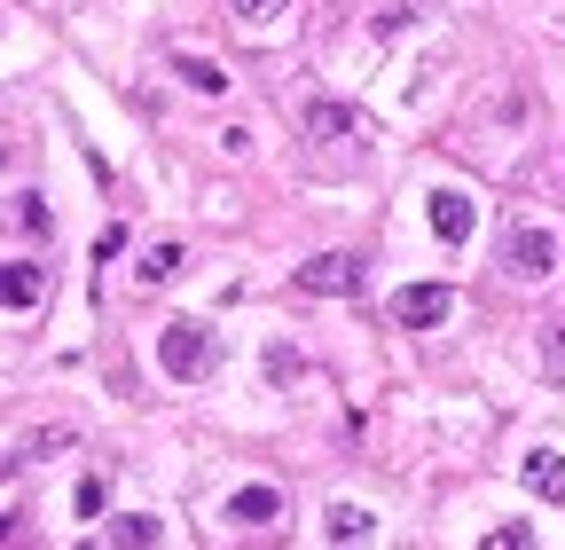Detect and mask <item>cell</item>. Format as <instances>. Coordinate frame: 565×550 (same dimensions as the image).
Segmentation results:
<instances>
[{
    "label": "cell",
    "mask_w": 565,
    "mask_h": 550,
    "mask_svg": "<svg viewBox=\"0 0 565 550\" xmlns=\"http://www.w3.org/2000/svg\"><path fill=\"white\" fill-rule=\"evenodd\" d=\"M282 9H291V0H236L244 24H267V17H282Z\"/></svg>",
    "instance_id": "ac0fdd59"
},
{
    "label": "cell",
    "mask_w": 565,
    "mask_h": 550,
    "mask_svg": "<svg viewBox=\"0 0 565 550\" xmlns=\"http://www.w3.org/2000/svg\"><path fill=\"white\" fill-rule=\"evenodd\" d=\"M487 542H494V550H526V542H534V527H526V519H511V527H494Z\"/></svg>",
    "instance_id": "e0dca14e"
},
{
    "label": "cell",
    "mask_w": 565,
    "mask_h": 550,
    "mask_svg": "<svg viewBox=\"0 0 565 550\" xmlns=\"http://www.w3.org/2000/svg\"><path fill=\"white\" fill-rule=\"evenodd\" d=\"M377 535V519L362 511V504H330V519H322V542H370Z\"/></svg>",
    "instance_id": "ba28073f"
},
{
    "label": "cell",
    "mask_w": 565,
    "mask_h": 550,
    "mask_svg": "<svg viewBox=\"0 0 565 550\" xmlns=\"http://www.w3.org/2000/svg\"><path fill=\"white\" fill-rule=\"evenodd\" d=\"M181 80H189L196 95H221V87H228V72H221V63H204V55H181Z\"/></svg>",
    "instance_id": "5bb4252c"
},
{
    "label": "cell",
    "mask_w": 565,
    "mask_h": 550,
    "mask_svg": "<svg viewBox=\"0 0 565 550\" xmlns=\"http://www.w3.org/2000/svg\"><path fill=\"white\" fill-rule=\"evenodd\" d=\"M307 134H315V142H362V110H353V103H307V118H299Z\"/></svg>",
    "instance_id": "5b68a950"
},
{
    "label": "cell",
    "mask_w": 565,
    "mask_h": 550,
    "mask_svg": "<svg viewBox=\"0 0 565 550\" xmlns=\"http://www.w3.org/2000/svg\"><path fill=\"white\" fill-rule=\"evenodd\" d=\"M424 204H433V229H440V244H463V236H471V221H479L463 189H433Z\"/></svg>",
    "instance_id": "8992f818"
},
{
    "label": "cell",
    "mask_w": 565,
    "mask_h": 550,
    "mask_svg": "<svg viewBox=\"0 0 565 550\" xmlns=\"http://www.w3.org/2000/svg\"><path fill=\"white\" fill-rule=\"evenodd\" d=\"M9 204H17V229H40V236H47V204H40L32 189H17Z\"/></svg>",
    "instance_id": "9a60e30c"
},
{
    "label": "cell",
    "mask_w": 565,
    "mask_h": 550,
    "mask_svg": "<svg viewBox=\"0 0 565 550\" xmlns=\"http://www.w3.org/2000/svg\"><path fill=\"white\" fill-rule=\"evenodd\" d=\"M47 299V267H24V260H9V307L17 315H32Z\"/></svg>",
    "instance_id": "30bf717a"
},
{
    "label": "cell",
    "mask_w": 565,
    "mask_h": 550,
    "mask_svg": "<svg viewBox=\"0 0 565 550\" xmlns=\"http://www.w3.org/2000/svg\"><path fill=\"white\" fill-rule=\"evenodd\" d=\"M519 479H526L542 504H565V456H557V448H534V456L519 464Z\"/></svg>",
    "instance_id": "52a82bcc"
},
{
    "label": "cell",
    "mask_w": 565,
    "mask_h": 550,
    "mask_svg": "<svg viewBox=\"0 0 565 550\" xmlns=\"http://www.w3.org/2000/svg\"><path fill=\"white\" fill-rule=\"evenodd\" d=\"M503 267L519 275V284H550V275H557V236H550L542 221H519V229L503 236Z\"/></svg>",
    "instance_id": "7a4b0ae2"
},
{
    "label": "cell",
    "mask_w": 565,
    "mask_h": 550,
    "mask_svg": "<svg viewBox=\"0 0 565 550\" xmlns=\"http://www.w3.org/2000/svg\"><path fill=\"white\" fill-rule=\"evenodd\" d=\"M158 535H166V527H158V519H141V511L110 527V542H158Z\"/></svg>",
    "instance_id": "2e32d148"
},
{
    "label": "cell",
    "mask_w": 565,
    "mask_h": 550,
    "mask_svg": "<svg viewBox=\"0 0 565 550\" xmlns=\"http://www.w3.org/2000/svg\"><path fill=\"white\" fill-rule=\"evenodd\" d=\"M118 252H126V229H103V236H95V267H103V260H118Z\"/></svg>",
    "instance_id": "d6986e66"
},
{
    "label": "cell",
    "mask_w": 565,
    "mask_h": 550,
    "mask_svg": "<svg viewBox=\"0 0 565 550\" xmlns=\"http://www.w3.org/2000/svg\"><path fill=\"white\" fill-rule=\"evenodd\" d=\"M534 370H542V385H557V393H565V322H557V330H542Z\"/></svg>",
    "instance_id": "8fae6325"
},
{
    "label": "cell",
    "mask_w": 565,
    "mask_h": 550,
    "mask_svg": "<svg viewBox=\"0 0 565 550\" xmlns=\"http://www.w3.org/2000/svg\"><path fill=\"white\" fill-rule=\"evenodd\" d=\"M71 504H79V519H103V511H110V472H87Z\"/></svg>",
    "instance_id": "4fadbf2b"
},
{
    "label": "cell",
    "mask_w": 565,
    "mask_h": 550,
    "mask_svg": "<svg viewBox=\"0 0 565 550\" xmlns=\"http://www.w3.org/2000/svg\"><path fill=\"white\" fill-rule=\"evenodd\" d=\"M158 362H166V378L196 385V378L221 370V338H212V322L181 315V322H166V330H158Z\"/></svg>",
    "instance_id": "6da1fadb"
},
{
    "label": "cell",
    "mask_w": 565,
    "mask_h": 550,
    "mask_svg": "<svg viewBox=\"0 0 565 550\" xmlns=\"http://www.w3.org/2000/svg\"><path fill=\"white\" fill-rule=\"evenodd\" d=\"M456 315V292L448 284H408V292H393V322L401 330H433V322H448Z\"/></svg>",
    "instance_id": "277c9868"
},
{
    "label": "cell",
    "mask_w": 565,
    "mask_h": 550,
    "mask_svg": "<svg viewBox=\"0 0 565 550\" xmlns=\"http://www.w3.org/2000/svg\"><path fill=\"white\" fill-rule=\"evenodd\" d=\"M181 244H150V252H141V284H173V275H181Z\"/></svg>",
    "instance_id": "7c38bea8"
},
{
    "label": "cell",
    "mask_w": 565,
    "mask_h": 550,
    "mask_svg": "<svg viewBox=\"0 0 565 550\" xmlns=\"http://www.w3.org/2000/svg\"><path fill=\"white\" fill-rule=\"evenodd\" d=\"M275 511H282L275 488H236V496H228V519H236V527H267Z\"/></svg>",
    "instance_id": "9c48e42d"
},
{
    "label": "cell",
    "mask_w": 565,
    "mask_h": 550,
    "mask_svg": "<svg viewBox=\"0 0 565 550\" xmlns=\"http://www.w3.org/2000/svg\"><path fill=\"white\" fill-rule=\"evenodd\" d=\"M299 292H315V299L362 292V252H315V260L299 267Z\"/></svg>",
    "instance_id": "3957f363"
}]
</instances>
